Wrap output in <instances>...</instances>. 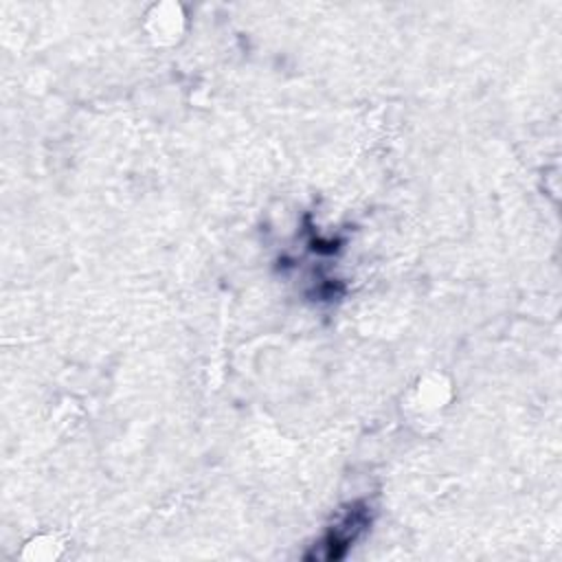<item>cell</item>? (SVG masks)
I'll return each instance as SVG.
<instances>
[{
    "label": "cell",
    "mask_w": 562,
    "mask_h": 562,
    "mask_svg": "<svg viewBox=\"0 0 562 562\" xmlns=\"http://www.w3.org/2000/svg\"><path fill=\"white\" fill-rule=\"evenodd\" d=\"M369 516L362 505H351L340 520L312 547V553L305 558L310 560H338L345 555V551L351 547V542L360 536V531L367 527Z\"/></svg>",
    "instance_id": "obj_1"
}]
</instances>
